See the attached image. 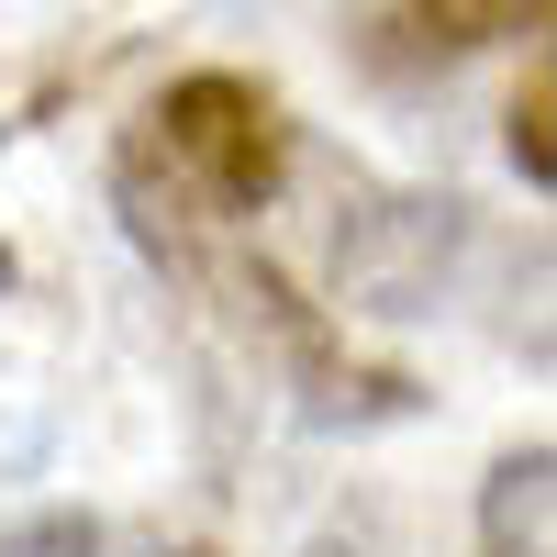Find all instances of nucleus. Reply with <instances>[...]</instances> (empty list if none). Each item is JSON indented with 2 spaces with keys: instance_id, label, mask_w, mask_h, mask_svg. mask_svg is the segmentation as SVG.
<instances>
[{
  "instance_id": "1",
  "label": "nucleus",
  "mask_w": 557,
  "mask_h": 557,
  "mask_svg": "<svg viewBox=\"0 0 557 557\" xmlns=\"http://www.w3.org/2000/svg\"><path fill=\"white\" fill-rule=\"evenodd\" d=\"M146 157L168 168V190L178 212H212V223H235V212H268L278 201V178H290V123H278V101L257 78H178L157 89V112H146Z\"/></svg>"
},
{
  "instance_id": "2",
  "label": "nucleus",
  "mask_w": 557,
  "mask_h": 557,
  "mask_svg": "<svg viewBox=\"0 0 557 557\" xmlns=\"http://www.w3.org/2000/svg\"><path fill=\"white\" fill-rule=\"evenodd\" d=\"M546 502H557V457L546 446H513L480 491V557H557L546 546Z\"/></svg>"
},
{
  "instance_id": "3",
  "label": "nucleus",
  "mask_w": 557,
  "mask_h": 557,
  "mask_svg": "<svg viewBox=\"0 0 557 557\" xmlns=\"http://www.w3.org/2000/svg\"><path fill=\"white\" fill-rule=\"evenodd\" d=\"M401 12L446 45H513V34H546L557 0H401Z\"/></svg>"
},
{
  "instance_id": "4",
  "label": "nucleus",
  "mask_w": 557,
  "mask_h": 557,
  "mask_svg": "<svg viewBox=\"0 0 557 557\" xmlns=\"http://www.w3.org/2000/svg\"><path fill=\"white\" fill-rule=\"evenodd\" d=\"M546 112H557V78H546V57H535L524 89H513V112H502V146H513L524 190H546V178H557V157H546Z\"/></svg>"
},
{
  "instance_id": "5",
  "label": "nucleus",
  "mask_w": 557,
  "mask_h": 557,
  "mask_svg": "<svg viewBox=\"0 0 557 557\" xmlns=\"http://www.w3.org/2000/svg\"><path fill=\"white\" fill-rule=\"evenodd\" d=\"M0 557H101V535H89V513H45V524H23Z\"/></svg>"
},
{
  "instance_id": "6",
  "label": "nucleus",
  "mask_w": 557,
  "mask_h": 557,
  "mask_svg": "<svg viewBox=\"0 0 557 557\" xmlns=\"http://www.w3.org/2000/svg\"><path fill=\"white\" fill-rule=\"evenodd\" d=\"M301 557H357V546H346V535H323V546H301Z\"/></svg>"
},
{
  "instance_id": "7",
  "label": "nucleus",
  "mask_w": 557,
  "mask_h": 557,
  "mask_svg": "<svg viewBox=\"0 0 557 557\" xmlns=\"http://www.w3.org/2000/svg\"><path fill=\"white\" fill-rule=\"evenodd\" d=\"M0 290H12V257H0Z\"/></svg>"
},
{
  "instance_id": "8",
  "label": "nucleus",
  "mask_w": 557,
  "mask_h": 557,
  "mask_svg": "<svg viewBox=\"0 0 557 557\" xmlns=\"http://www.w3.org/2000/svg\"><path fill=\"white\" fill-rule=\"evenodd\" d=\"M178 557H212V546H178Z\"/></svg>"
}]
</instances>
